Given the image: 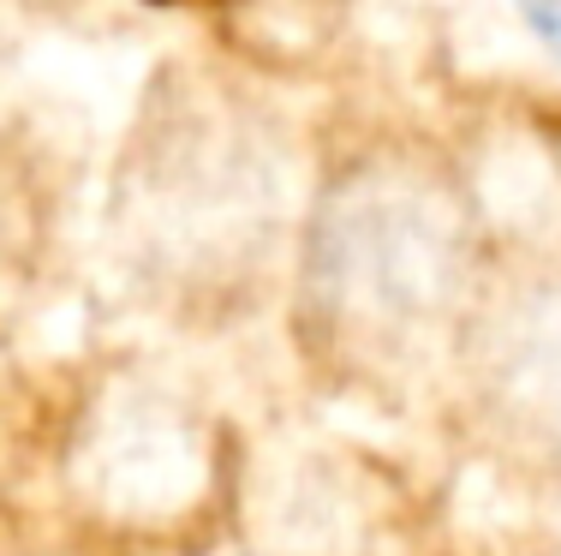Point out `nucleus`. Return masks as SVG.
Wrapping results in <instances>:
<instances>
[{
    "mask_svg": "<svg viewBox=\"0 0 561 556\" xmlns=\"http://www.w3.org/2000/svg\"><path fill=\"white\" fill-rule=\"evenodd\" d=\"M502 251L448 150L382 132L317 174L293 234V336L323 383L412 401L460 383Z\"/></svg>",
    "mask_w": 561,
    "mask_h": 556,
    "instance_id": "obj_1",
    "label": "nucleus"
},
{
    "mask_svg": "<svg viewBox=\"0 0 561 556\" xmlns=\"http://www.w3.org/2000/svg\"><path fill=\"white\" fill-rule=\"evenodd\" d=\"M287 132L245 97L204 78L156 90L131 132L119 174V234L131 263L162 275L173 294L245 287L270 258L275 234L299 228L293 209Z\"/></svg>",
    "mask_w": 561,
    "mask_h": 556,
    "instance_id": "obj_2",
    "label": "nucleus"
},
{
    "mask_svg": "<svg viewBox=\"0 0 561 556\" xmlns=\"http://www.w3.org/2000/svg\"><path fill=\"white\" fill-rule=\"evenodd\" d=\"M60 491L78 526L126 551H185L239 514L233 431L156 365H108L60 431Z\"/></svg>",
    "mask_w": 561,
    "mask_h": 556,
    "instance_id": "obj_3",
    "label": "nucleus"
},
{
    "mask_svg": "<svg viewBox=\"0 0 561 556\" xmlns=\"http://www.w3.org/2000/svg\"><path fill=\"white\" fill-rule=\"evenodd\" d=\"M460 383L507 455L561 473V246L496 263Z\"/></svg>",
    "mask_w": 561,
    "mask_h": 556,
    "instance_id": "obj_4",
    "label": "nucleus"
},
{
    "mask_svg": "<svg viewBox=\"0 0 561 556\" xmlns=\"http://www.w3.org/2000/svg\"><path fill=\"white\" fill-rule=\"evenodd\" d=\"M227 55L257 72L299 78L335 55L346 36V0H227L216 12Z\"/></svg>",
    "mask_w": 561,
    "mask_h": 556,
    "instance_id": "obj_5",
    "label": "nucleus"
},
{
    "mask_svg": "<svg viewBox=\"0 0 561 556\" xmlns=\"http://www.w3.org/2000/svg\"><path fill=\"white\" fill-rule=\"evenodd\" d=\"M531 132H538L543 156H550V168H556V180H561V102H556V109H538V114H531Z\"/></svg>",
    "mask_w": 561,
    "mask_h": 556,
    "instance_id": "obj_6",
    "label": "nucleus"
},
{
    "mask_svg": "<svg viewBox=\"0 0 561 556\" xmlns=\"http://www.w3.org/2000/svg\"><path fill=\"white\" fill-rule=\"evenodd\" d=\"M144 7H162V12H209V19H216L227 0H144Z\"/></svg>",
    "mask_w": 561,
    "mask_h": 556,
    "instance_id": "obj_7",
    "label": "nucleus"
}]
</instances>
